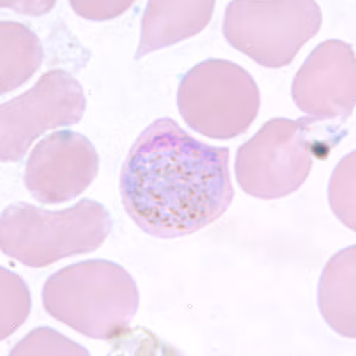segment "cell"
Segmentation results:
<instances>
[{
  "instance_id": "cell-17",
  "label": "cell",
  "mask_w": 356,
  "mask_h": 356,
  "mask_svg": "<svg viewBox=\"0 0 356 356\" xmlns=\"http://www.w3.org/2000/svg\"><path fill=\"white\" fill-rule=\"evenodd\" d=\"M55 1H1V6H8L17 13L30 16H42L55 6Z\"/></svg>"
},
{
  "instance_id": "cell-3",
  "label": "cell",
  "mask_w": 356,
  "mask_h": 356,
  "mask_svg": "<svg viewBox=\"0 0 356 356\" xmlns=\"http://www.w3.org/2000/svg\"><path fill=\"white\" fill-rule=\"evenodd\" d=\"M324 122L312 117L291 120L273 118L243 143L235 158V176L240 188L257 199L277 200L293 194L312 171L314 158L325 156L340 142V134L321 132Z\"/></svg>"
},
{
  "instance_id": "cell-11",
  "label": "cell",
  "mask_w": 356,
  "mask_h": 356,
  "mask_svg": "<svg viewBox=\"0 0 356 356\" xmlns=\"http://www.w3.org/2000/svg\"><path fill=\"white\" fill-rule=\"evenodd\" d=\"M356 246L336 253L324 267L318 284V307L324 321L339 335L356 337Z\"/></svg>"
},
{
  "instance_id": "cell-13",
  "label": "cell",
  "mask_w": 356,
  "mask_h": 356,
  "mask_svg": "<svg viewBox=\"0 0 356 356\" xmlns=\"http://www.w3.org/2000/svg\"><path fill=\"white\" fill-rule=\"evenodd\" d=\"M1 277V340L24 324L31 309L28 285L19 275L0 268Z\"/></svg>"
},
{
  "instance_id": "cell-5",
  "label": "cell",
  "mask_w": 356,
  "mask_h": 356,
  "mask_svg": "<svg viewBox=\"0 0 356 356\" xmlns=\"http://www.w3.org/2000/svg\"><path fill=\"white\" fill-rule=\"evenodd\" d=\"M177 106L191 130L211 139L228 140L245 134L258 117L260 92L241 65L208 58L181 79Z\"/></svg>"
},
{
  "instance_id": "cell-2",
  "label": "cell",
  "mask_w": 356,
  "mask_h": 356,
  "mask_svg": "<svg viewBox=\"0 0 356 356\" xmlns=\"http://www.w3.org/2000/svg\"><path fill=\"white\" fill-rule=\"evenodd\" d=\"M45 312L93 340L124 336L139 308V290L124 267L89 259L50 275L42 291Z\"/></svg>"
},
{
  "instance_id": "cell-1",
  "label": "cell",
  "mask_w": 356,
  "mask_h": 356,
  "mask_svg": "<svg viewBox=\"0 0 356 356\" xmlns=\"http://www.w3.org/2000/svg\"><path fill=\"white\" fill-rule=\"evenodd\" d=\"M122 206L157 239H176L211 226L234 199L229 149L200 142L172 118L138 136L120 174Z\"/></svg>"
},
{
  "instance_id": "cell-16",
  "label": "cell",
  "mask_w": 356,
  "mask_h": 356,
  "mask_svg": "<svg viewBox=\"0 0 356 356\" xmlns=\"http://www.w3.org/2000/svg\"><path fill=\"white\" fill-rule=\"evenodd\" d=\"M134 1H70L74 11L89 21H108L120 16Z\"/></svg>"
},
{
  "instance_id": "cell-6",
  "label": "cell",
  "mask_w": 356,
  "mask_h": 356,
  "mask_svg": "<svg viewBox=\"0 0 356 356\" xmlns=\"http://www.w3.org/2000/svg\"><path fill=\"white\" fill-rule=\"evenodd\" d=\"M320 5L300 1H231L223 35L233 48L266 68H283L318 33Z\"/></svg>"
},
{
  "instance_id": "cell-7",
  "label": "cell",
  "mask_w": 356,
  "mask_h": 356,
  "mask_svg": "<svg viewBox=\"0 0 356 356\" xmlns=\"http://www.w3.org/2000/svg\"><path fill=\"white\" fill-rule=\"evenodd\" d=\"M86 106L83 88L72 74L62 69L43 74L33 88L0 106L1 162H19L47 131L79 124Z\"/></svg>"
},
{
  "instance_id": "cell-15",
  "label": "cell",
  "mask_w": 356,
  "mask_h": 356,
  "mask_svg": "<svg viewBox=\"0 0 356 356\" xmlns=\"http://www.w3.org/2000/svg\"><path fill=\"white\" fill-rule=\"evenodd\" d=\"M11 355H89L85 347L48 327L33 329L15 346Z\"/></svg>"
},
{
  "instance_id": "cell-4",
  "label": "cell",
  "mask_w": 356,
  "mask_h": 356,
  "mask_svg": "<svg viewBox=\"0 0 356 356\" xmlns=\"http://www.w3.org/2000/svg\"><path fill=\"white\" fill-rule=\"evenodd\" d=\"M112 226L110 211L93 200L83 199L57 211L17 202L1 214L0 247L4 254L25 266L41 268L97 251Z\"/></svg>"
},
{
  "instance_id": "cell-9",
  "label": "cell",
  "mask_w": 356,
  "mask_h": 356,
  "mask_svg": "<svg viewBox=\"0 0 356 356\" xmlns=\"http://www.w3.org/2000/svg\"><path fill=\"white\" fill-rule=\"evenodd\" d=\"M296 106L321 122H346L356 102V61L352 45L328 40L317 45L296 74Z\"/></svg>"
},
{
  "instance_id": "cell-8",
  "label": "cell",
  "mask_w": 356,
  "mask_h": 356,
  "mask_svg": "<svg viewBox=\"0 0 356 356\" xmlns=\"http://www.w3.org/2000/svg\"><path fill=\"white\" fill-rule=\"evenodd\" d=\"M99 166L100 158L88 138L57 131L31 151L25 165V186L42 204L68 202L93 183Z\"/></svg>"
},
{
  "instance_id": "cell-10",
  "label": "cell",
  "mask_w": 356,
  "mask_h": 356,
  "mask_svg": "<svg viewBox=\"0 0 356 356\" xmlns=\"http://www.w3.org/2000/svg\"><path fill=\"white\" fill-rule=\"evenodd\" d=\"M214 8L215 1H147L134 60L196 36L209 24Z\"/></svg>"
},
{
  "instance_id": "cell-12",
  "label": "cell",
  "mask_w": 356,
  "mask_h": 356,
  "mask_svg": "<svg viewBox=\"0 0 356 356\" xmlns=\"http://www.w3.org/2000/svg\"><path fill=\"white\" fill-rule=\"evenodd\" d=\"M0 92L10 93L24 85L41 67L43 47L36 33L13 21L0 23Z\"/></svg>"
},
{
  "instance_id": "cell-14",
  "label": "cell",
  "mask_w": 356,
  "mask_h": 356,
  "mask_svg": "<svg viewBox=\"0 0 356 356\" xmlns=\"http://www.w3.org/2000/svg\"><path fill=\"white\" fill-rule=\"evenodd\" d=\"M329 203L336 218L355 231V151L342 158L332 172Z\"/></svg>"
}]
</instances>
